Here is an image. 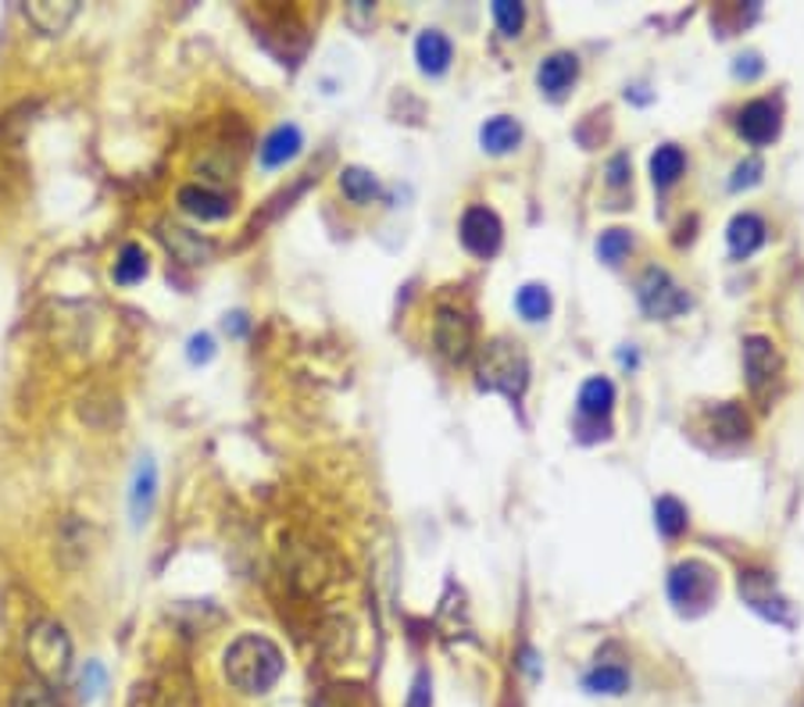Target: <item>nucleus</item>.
<instances>
[{
    "label": "nucleus",
    "instance_id": "1",
    "mask_svg": "<svg viewBox=\"0 0 804 707\" xmlns=\"http://www.w3.org/2000/svg\"><path fill=\"white\" fill-rule=\"evenodd\" d=\"M283 650L262 633H247L230 643V650L222 657V672L230 686H236L240 694L262 697L272 686L283 679Z\"/></svg>",
    "mask_w": 804,
    "mask_h": 707
},
{
    "label": "nucleus",
    "instance_id": "2",
    "mask_svg": "<svg viewBox=\"0 0 804 707\" xmlns=\"http://www.w3.org/2000/svg\"><path fill=\"white\" fill-rule=\"evenodd\" d=\"M26 657L37 679L47 686H61L72 672V639L61 622L40 618L26 636Z\"/></svg>",
    "mask_w": 804,
    "mask_h": 707
},
{
    "label": "nucleus",
    "instance_id": "3",
    "mask_svg": "<svg viewBox=\"0 0 804 707\" xmlns=\"http://www.w3.org/2000/svg\"><path fill=\"white\" fill-rule=\"evenodd\" d=\"M479 386H487V390H497L511 400H519L526 393V382H529V361L519 344L511 340H490L479 354Z\"/></svg>",
    "mask_w": 804,
    "mask_h": 707
},
{
    "label": "nucleus",
    "instance_id": "4",
    "mask_svg": "<svg viewBox=\"0 0 804 707\" xmlns=\"http://www.w3.org/2000/svg\"><path fill=\"white\" fill-rule=\"evenodd\" d=\"M719 593V575L704 565V561H683L669 575V597L672 604L686 611V615H701Z\"/></svg>",
    "mask_w": 804,
    "mask_h": 707
},
{
    "label": "nucleus",
    "instance_id": "5",
    "mask_svg": "<svg viewBox=\"0 0 804 707\" xmlns=\"http://www.w3.org/2000/svg\"><path fill=\"white\" fill-rule=\"evenodd\" d=\"M637 297H640V308L648 311L651 318H675L690 308V300L680 286L672 283V276L665 268H648L637 283Z\"/></svg>",
    "mask_w": 804,
    "mask_h": 707
},
{
    "label": "nucleus",
    "instance_id": "6",
    "mask_svg": "<svg viewBox=\"0 0 804 707\" xmlns=\"http://www.w3.org/2000/svg\"><path fill=\"white\" fill-rule=\"evenodd\" d=\"M501 218H497L490 207L472 204L469 212L461 215V244L469 247L476 257H493L501 250Z\"/></svg>",
    "mask_w": 804,
    "mask_h": 707
},
{
    "label": "nucleus",
    "instance_id": "7",
    "mask_svg": "<svg viewBox=\"0 0 804 707\" xmlns=\"http://www.w3.org/2000/svg\"><path fill=\"white\" fill-rule=\"evenodd\" d=\"M744 372L754 393H765L780 376V350L765 336H747L744 340Z\"/></svg>",
    "mask_w": 804,
    "mask_h": 707
},
{
    "label": "nucleus",
    "instance_id": "8",
    "mask_svg": "<svg viewBox=\"0 0 804 707\" xmlns=\"http://www.w3.org/2000/svg\"><path fill=\"white\" fill-rule=\"evenodd\" d=\"M736 129L747 143H754V147L772 143L780 136V104L776 101H751L736 115Z\"/></svg>",
    "mask_w": 804,
    "mask_h": 707
},
{
    "label": "nucleus",
    "instance_id": "9",
    "mask_svg": "<svg viewBox=\"0 0 804 707\" xmlns=\"http://www.w3.org/2000/svg\"><path fill=\"white\" fill-rule=\"evenodd\" d=\"M157 501V464L151 454H143L133 469V482H129V514H133V525H143L151 519Z\"/></svg>",
    "mask_w": 804,
    "mask_h": 707
},
{
    "label": "nucleus",
    "instance_id": "10",
    "mask_svg": "<svg viewBox=\"0 0 804 707\" xmlns=\"http://www.w3.org/2000/svg\"><path fill=\"white\" fill-rule=\"evenodd\" d=\"M175 204L183 207V212L190 218H197V222H222V218H230L233 212V204L225 193L212 189V186H183L180 193H175Z\"/></svg>",
    "mask_w": 804,
    "mask_h": 707
},
{
    "label": "nucleus",
    "instance_id": "11",
    "mask_svg": "<svg viewBox=\"0 0 804 707\" xmlns=\"http://www.w3.org/2000/svg\"><path fill=\"white\" fill-rule=\"evenodd\" d=\"M437 347H440L444 358L465 361V358H469V347H472V321L465 318L461 311H455V308H440V315H437Z\"/></svg>",
    "mask_w": 804,
    "mask_h": 707
},
{
    "label": "nucleus",
    "instance_id": "12",
    "mask_svg": "<svg viewBox=\"0 0 804 707\" xmlns=\"http://www.w3.org/2000/svg\"><path fill=\"white\" fill-rule=\"evenodd\" d=\"M304 147V136H301V129L294 122H286V125H276L272 133L262 140V147H257V157H262V165L265 168H283L286 161H294Z\"/></svg>",
    "mask_w": 804,
    "mask_h": 707
},
{
    "label": "nucleus",
    "instance_id": "13",
    "mask_svg": "<svg viewBox=\"0 0 804 707\" xmlns=\"http://www.w3.org/2000/svg\"><path fill=\"white\" fill-rule=\"evenodd\" d=\"M75 14H79V0H32V4H26V19L37 25L43 37H58V32H64Z\"/></svg>",
    "mask_w": 804,
    "mask_h": 707
},
{
    "label": "nucleus",
    "instance_id": "14",
    "mask_svg": "<svg viewBox=\"0 0 804 707\" xmlns=\"http://www.w3.org/2000/svg\"><path fill=\"white\" fill-rule=\"evenodd\" d=\"M576 75H579V61H576V54H551L547 58L540 69H537V83H540V90L547 93V96H566L569 90H572V83H576Z\"/></svg>",
    "mask_w": 804,
    "mask_h": 707
},
{
    "label": "nucleus",
    "instance_id": "15",
    "mask_svg": "<svg viewBox=\"0 0 804 707\" xmlns=\"http://www.w3.org/2000/svg\"><path fill=\"white\" fill-rule=\"evenodd\" d=\"M450 58H455V47H450L440 29H426L415 40V61L426 75H444L450 69Z\"/></svg>",
    "mask_w": 804,
    "mask_h": 707
},
{
    "label": "nucleus",
    "instance_id": "16",
    "mask_svg": "<svg viewBox=\"0 0 804 707\" xmlns=\"http://www.w3.org/2000/svg\"><path fill=\"white\" fill-rule=\"evenodd\" d=\"M161 239H165V247L186 265H201L215 250L212 239H204L201 233H190V229H183V225H161Z\"/></svg>",
    "mask_w": 804,
    "mask_h": 707
},
{
    "label": "nucleus",
    "instance_id": "17",
    "mask_svg": "<svg viewBox=\"0 0 804 707\" xmlns=\"http://www.w3.org/2000/svg\"><path fill=\"white\" fill-rule=\"evenodd\" d=\"M740 593H744V601L754 607V611H762L765 618H776V622H783V597L776 590H772V583L765 575H759V572H747V575H740Z\"/></svg>",
    "mask_w": 804,
    "mask_h": 707
},
{
    "label": "nucleus",
    "instance_id": "18",
    "mask_svg": "<svg viewBox=\"0 0 804 707\" xmlns=\"http://www.w3.org/2000/svg\"><path fill=\"white\" fill-rule=\"evenodd\" d=\"M726 239H730L733 257H747L765 244V222L759 215H747V212L736 215L726 229Z\"/></svg>",
    "mask_w": 804,
    "mask_h": 707
},
{
    "label": "nucleus",
    "instance_id": "19",
    "mask_svg": "<svg viewBox=\"0 0 804 707\" xmlns=\"http://www.w3.org/2000/svg\"><path fill=\"white\" fill-rule=\"evenodd\" d=\"M479 143H482V151H490V154H511L522 143V129L515 119L497 115L479 129Z\"/></svg>",
    "mask_w": 804,
    "mask_h": 707
},
{
    "label": "nucleus",
    "instance_id": "20",
    "mask_svg": "<svg viewBox=\"0 0 804 707\" xmlns=\"http://www.w3.org/2000/svg\"><path fill=\"white\" fill-rule=\"evenodd\" d=\"M147 271H151L147 250H143L140 244H122L115 265H111V279H115L119 286H136V283L147 279Z\"/></svg>",
    "mask_w": 804,
    "mask_h": 707
},
{
    "label": "nucleus",
    "instance_id": "21",
    "mask_svg": "<svg viewBox=\"0 0 804 707\" xmlns=\"http://www.w3.org/2000/svg\"><path fill=\"white\" fill-rule=\"evenodd\" d=\"M611 404H615V386H611L608 379L593 376V379L583 382V390H579V414L583 418H608Z\"/></svg>",
    "mask_w": 804,
    "mask_h": 707
},
{
    "label": "nucleus",
    "instance_id": "22",
    "mask_svg": "<svg viewBox=\"0 0 804 707\" xmlns=\"http://www.w3.org/2000/svg\"><path fill=\"white\" fill-rule=\"evenodd\" d=\"M683 168H686V154L675 147V143H665V147H658L654 157H651V180H654V186H662V189L680 180Z\"/></svg>",
    "mask_w": 804,
    "mask_h": 707
},
{
    "label": "nucleus",
    "instance_id": "23",
    "mask_svg": "<svg viewBox=\"0 0 804 707\" xmlns=\"http://www.w3.org/2000/svg\"><path fill=\"white\" fill-rule=\"evenodd\" d=\"M340 189H344V197L350 204H368V201H376L379 197V180L368 168H344L340 172Z\"/></svg>",
    "mask_w": 804,
    "mask_h": 707
},
{
    "label": "nucleus",
    "instance_id": "24",
    "mask_svg": "<svg viewBox=\"0 0 804 707\" xmlns=\"http://www.w3.org/2000/svg\"><path fill=\"white\" fill-rule=\"evenodd\" d=\"M583 686L590 689V694L619 697V694H625V689H630V672L619 668V665H598V668H593V672L587 675V679H583Z\"/></svg>",
    "mask_w": 804,
    "mask_h": 707
},
{
    "label": "nucleus",
    "instance_id": "25",
    "mask_svg": "<svg viewBox=\"0 0 804 707\" xmlns=\"http://www.w3.org/2000/svg\"><path fill=\"white\" fill-rule=\"evenodd\" d=\"M515 308H519V315L526 321H543L547 315H551V294H547V286L529 283V286L519 289V297H515Z\"/></svg>",
    "mask_w": 804,
    "mask_h": 707
},
{
    "label": "nucleus",
    "instance_id": "26",
    "mask_svg": "<svg viewBox=\"0 0 804 707\" xmlns=\"http://www.w3.org/2000/svg\"><path fill=\"white\" fill-rule=\"evenodd\" d=\"M654 522L658 529L672 540V536H680L683 529H686V508L675 501V496H658V504H654Z\"/></svg>",
    "mask_w": 804,
    "mask_h": 707
},
{
    "label": "nucleus",
    "instance_id": "27",
    "mask_svg": "<svg viewBox=\"0 0 804 707\" xmlns=\"http://www.w3.org/2000/svg\"><path fill=\"white\" fill-rule=\"evenodd\" d=\"M11 707H61V700L54 694V686H47L40 679H29V683H22L19 689H14Z\"/></svg>",
    "mask_w": 804,
    "mask_h": 707
},
{
    "label": "nucleus",
    "instance_id": "28",
    "mask_svg": "<svg viewBox=\"0 0 804 707\" xmlns=\"http://www.w3.org/2000/svg\"><path fill=\"white\" fill-rule=\"evenodd\" d=\"M630 250H633V236L625 229H608L598 239V254H601V262H608V265H622L625 257H630Z\"/></svg>",
    "mask_w": 804,
    "mask_h": 707
},
{
    "label": "nucleus",
    "instance_id": "29",
    "mask_svg": "<svg viewBox=\"0 0 804 707\" xmlns=\"http://www.w3.org/2000/svg\"><path fill=\"white\" fill-rule=\"evenodd\" d=\"M712 426L722 432V437H730V440L747 437V414L740 411L736 404H722V408H715V411H712Z\"/></svg>",
    "mask_w": 804,
    "mask_h": 707
},
{
    "label": "nucleus",
    "instance_id": "30",
    "mask_svg": "<svg viewBox=\"0 0 804 707\" xmlns=\"http://www.w3.org/2000/svg\"><path fill=\"white\" fill-rule=\"evenodd\" d=\"M493 22L505 37H519V29L526 22V8L515 4V0H497L493 4Z\"/></svg>",
    "mask_w": 804,
    "mask_h": 707
},
{
    "label": "nucleus",
    "instance_id": "31",
    "mask_svg": "<svg viewBox=\"0 0 804 707\" xmlns=\"http://www.w3.org/2000/svg\"><path fill=\"white\" fill-rule=\"evenodd\" d=\"M104 683H108L104 665L101 662H86L83 675H79V697H83V700H96V697H101Z\"/></svg>",
    "mask_w": 804,
    "mask_h": 707
},
{
    "label": "nucleus",
    "instance_id": "32",
    "mask_svg": "<svg viewBox=\"0 0 804 707\" xmlns=\"http://www.w3.org/2000/svg\"><path fill=\"white\" fill-rule=\"evenodd\" d=\"M186 358L193 365H207L215 358V340H212V332H193L190 336V344H186Z\"/></svg>",
    "mask_w": 804,
    "mask_h": 707
},
{
    "label": "nucleus",
    "instance_id": "33",
    "mask_svg": "<svg viewBox=\"0 0 804 707\" xmlns=\"http://www.w3.org/2000/svg\"><path fill=\"white\" fill-rule=\"evenodd\" d=\"M408 707H432V694H429V672H418V675H415V686H411Z\"/></svg>",
    "mask_w": 804,
    "mask_h": 707
},
{
    "label": "nucleus",
    "instance_id": "34",
    "mask_svg": "<svg viewBox=\"0 0 804 707\" xmlns=\"http://www.w3.org/2000/svg\"><path fill=\"white\" fill-rule=\"evenodd\" d=\"M759 172H762V161H759V157H751V161H744V165H736L733 189H740V186H751L754 180H759Z\"/></svg>",
    "mask_w": 804,
    "mask_h": 707
},
{
    "label": "nucleus",
    "instance_id": "35",
    "mask_svg": "<svg viewBox=\"0 0 804 707\" xmlns=\"http://www.w3.org/2000/svg\"><path fill=\"white\" fill-rule=\"evenodd\" d=\"M625 175H630V161H625L622 154H619V157H611V161H608V183H611V186H622V183H625Z\"/></svg>",
    "mask_w": 804,
    "mask_h": 707
}]
</instances>
